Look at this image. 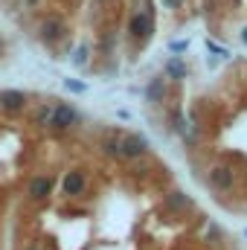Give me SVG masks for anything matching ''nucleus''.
<instances>
[{
	"label": "nucleus",
	"instance_id": "f257e3e1",
	"mask_svg": "<svg viewBox=\"0 0 247 250\" xmlns=\"http://www.w3.org/2000/svg\"><path fill=\"white\" fill-rule=\"evenodd\" d=\"M154 26H157V23H154V6L145 3V9H137V12L128 18V38L145 44V41L154 35Z\"/></svg>",
	"mask_w": 247,
	"mask_h": 250
},
{
	"label": "nucleus",
	"instance_id": "f03ea898",
	"mask_svg": "<svg viewBox=\"0 0 247 250\" xmlns=\"http://www.w3.org/2000/svg\"><path fill=\"white\" fill-rule=\"evenodd\" d=\"M76 125H82V114H79L70 102H53V114H50L47 131H53V134H67V131H73Z\"/></svg>",
	"mask_w": 247,
	"mask_h": 250
},
{
	"label": "nucleus",
	"instance_id": "7ed1b4c3",
	"mask_svg": "<svg viewBox=\"0 0 247 250\" xmlns=\"http://www.w3.org/2000/svg\"><path fill=\"white\" fill-rule=\"evenodd\" d=\"M64 35H67V21H64L62 15H47V18H41V23H38V29H35V38H38L44 47H56Z\"/></svg>",
	"mask_w": 247,
	"mask_h": 250
},
{
	"label": "nucleus",
	"instance_id": "20e7f679",
	"mask_svg": "<svg viewBox=\"0 0 247 250\" xmlns=\"http://www.w3.org/2000/svg\"><path fill=\"white\" fill-rule=\"evenodd\" d=\"M148 140L137 131H128V134H120V160H140L148 154Z\"/></svg>",
	"mask_w": 247,
	"mask_h": 250
},
{
	"label": "nucleus",
	"instance_id": "39448f33",
	"mask_svg": "<svg viewBox=\"0 0 247 250\" xmlns=\"http://www.w3.org/2000/svg\"><path fill=\"white\" fill-rule=\"evenodd\" d=\"M26 108H29V96H26L23 90H18V87L0 90V114H6V117H21Z\"/></svg>",
	"mask_w": 247,
	"mask_h": 250
},
{
	"label": "nucleus",
	"instance_id": "423d86ee",
	"mask_svg": "<svg viewBox=\"0 0 247 250\" xmlns=\"http://www.w3.org/2000/svg\"><path fill=\"white\" fill-rule=\"evenodd\" d=\"M87 192V175L82 169H67L62 178V195L64 198H82Z\"/></svg>",
	"mask_w": 247,
	"mask_h": 250
},
{
	"label": "nucleus",
	"instance_id": "0eeeda50",
	"mask_svg": "<svg viewBox=\"0 0 247 250\" xmlns=\"http://www.w3.org/2000/svg\"><path fill=\"white\" fill-rule=\"evenodd\" d=\"M53 189H56V181L50 175H32L29 184H26V198L35 201V204H41V201H47L53 195Z\"/></svg>",
	"mask_w": 247,
	"mask_h": 250
},
{
	"label": "nucleus",
	"instance_id": "6e6552de",
	"mask_svg": "<svg viewBox=\"0 0 247 250\" xmlns=\"http://www.w3.org/2000/svg\"><path fill=\"white\" fill-rule=\"evenodd\" d=\"M206 184L215 189V192H230L236 187V175L230 166H212L209 175H206Z\"/></svg>",
	"mask_w": 247,
	"mask_h": 250
},
{
	"label": "nucleus",
	"instance_id": "1a4fd4ad",
	"mask_svg": "<svg viewBox=\"0 0 247 250\" xmlns=\"http://www.w3.org/2000/svg\"><path fill=\"white\" fill-rule=\"evenodd\" d=\"M166 76H154V79H148V84H145V102L148 105H160L163 99H166Z\"/></svg>",
	"mask_w": 247,
	"mask_h": 250
},
{
	"label": "nucleus",
	"instance_id": "9d476101",
	"mask_svg": "<svg viewBox=\"0 0 247 250\" xmlns=\"http://www.w3.org/2000/svg\"><path fill=\"white\" fill-rule=\"evenodd\" d=\"M163 76L172 79V82H184L186 76H189V67H186V62L181 56H172L169 62L163 64Z\"/></svg>",
	"mask_w": 247,
	"mask_h": 250
},
{
	"label": "nucleus",
	"instance_id": "9b49d317",
	"mask_svg": "<svg viewBox=\"0 0 247 250\" xmlns=\"http://www.w3.org/2000/svg\"><path fill=\"white\" fill-rule=\"evenodd\" d=\"M166 207H169L172 212H186V209L192 207V198H189L186 192H181V189H172V192L166 195Z\"/></svg>",
	"mask_w": 247,
	"mask_h": 250
},
{
	"label": "nucleus",
	"instance_id": "f8f14e48",
	"mask_svg": "<svg viewBox=\"0 0 247 250\" xmlns=\"http://www.w3.org/2000/svg\"><path fill=\"white\" fill-rule=\"evenodd\" d=\"M50 114H53V102H38L35 111H32V125L47 131V123H50Z\"/></svg>",
	"mask_w": 247,
	"mask_h": 250
},
{
	"label": "nucleus",
	"instance_id": "ddd939ff",
	"mask_svg": "<svg viewBox=\"0 0 247 250\" xmlns=\"http://www.w3.org/2000/svg\"><path fill=\"white\" fill-rule=\"evenodd\" d=\"M99 151L111 160H120V134H108L99 140Z\"/></svg>",
	"mask_w": 247,
	"mask_h": 250
},
{
	"label": "nucleus",
	"instance_id": "4468645a",
	"mask_svg": "<svg viewBox=\"0 0 247 250\" xmlns=\"http://www.w3.org/2000/svg\"><path fill=\"white\" fill-rule=\"evenodd\" d=\"M70 62L76 64V67H87V64H90V44H79V47L73 50Z\"/></svg>",
	"mask_w": 247,
	"mask_h": 250
},
{
	"label": "nucleus",
	"instance_id": "2eb2a0df",
	"mask_svg": "<svg viewBox=\"0 0 247 250\" xmlns=\"http://www.w3.org/2000/svg\"><path fill=\"white\" fill-rule=\"evenodd\" d=\"M206 50H209L215 59H227V56H230V50H227V47H221V44H215V41H209V38H206Z\"/></svg>",
	"mask_w": 247,
	"mask_h": 250
},
{
	"label": "nucleus",
	"instance_id": "dca6fc26",
	"mask_svg": "<svg viewBox=\"0 0 247 250\" xmlns=\"http://www.w3.org/2000/svg\"><path fill=\"white\" fill-rule=\"evenodd\" d=\"M64 90H70V93H84V90H87V84H84V82H79V79H64Z\"/></svg>",
	"mask_w": 247,
	"mask_h": 250
},
{
	"label": "nucleus",
	"instance_id": "f3484780",
	"mask_svg": "<svg viewBox=\"0 0 247 250\" xmlns=\"http://www.w3.org/2000/svg\"><path fill=\"white\" fill-rule=\"evenodd\" d=\"M169 50H172L175 56H181V53H186V50H189V41H184V38H178V41H169Z\"/></svg>",
	"mask_w": 247,
	"mask_h": 250
},
{
	"label": "nucleus",
	"instance_id": "a211bd4d",
	"mask_svg": "<svg viewBox=\"0 0 247 250\" xmlns=\"http://www.w3.org/2000/svg\"><path fill=\"white\" fill-rule=\"evenodd\" d=\"M163 3V9H181L184 6V0H160Z\"/></svg>",
	"mask_w": 247,
	"mask_h": 250
},
{
	"label": "nucleus",
	"instance_id": "6ab92c4d",
	"mask_svg": "<svg viewBox=\"0 0 247 250\" xmlns=\"http://www.w3.org/2000/svg\"><path fill=\"white\" fill-rule=\"evenodd\" d=\"M21 250H44V245H41V242H26Z\"/></svg>",
	"mask_w": 247,
	"mask_h": 250
},
{
	"label": "nucleus",
	"instance_id": "aec40b11",
	"mask_svg": "<svg viewBox=\"0 0 247 250\" xmlns=\"http://www.w3.org/2000/svg\"><path fill=\"white\" fill-rule=\"evenodd\" d=\"M38 3H41V0H21V6H23V9H35Z\"/></svg>",
	"mask_w": 247,
	"mask_h": 250
},
{
	"label": "nucleus",
	"instance_id": "412c9836",
	"mask_svg": "<svg viewBox=\"0 0 247 250\" xmlns=\"http://www.w3.org/2000/svg\"><path fill=\"white\" fill-rule=\"evenodd\" d=\"M242 41H245V44H247V26H245V29H242Z\"/></svg>",
	"mask_w": 247,
	"mask_h": 250
},
{
	"label": "nucleus",
	"instance_id": "4be33fe9",
	"mask_svg": "<svg viewBox=\"0 0 247 250\" xmlns=\"http://www.w3.org/2000/svg\"><path fill=\"white\" fill-rule=\"evenodd\" d=\"M3 47H6V44H3V38H0V56H3Z\"/></svg>",
	"mask_w": 247,
	"mask_h": 250
},
{
	"label": "nucleus",
	"instance_id": "5701e85b",
	"mask_svg": "<svg viewBox=\"0 0 247 250\" xmlns=\"http://www.w3.org/2000/svg\"><path fill=\"white\" fill-rule=\"evenodd\" d=\"M245 236H247V230H245Z\"/></svg>",
	"mask_w": 247,
	"mask_h": 250
}]
</instances>
